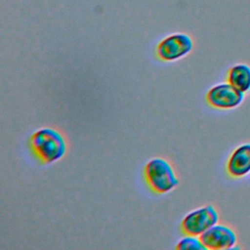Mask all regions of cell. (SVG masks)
Listing matches in <instances>:
<instances>
[{"instance_id": "7a4b0ae2", "label": "cell", "mask_w": 250, "mask_h": 250, "mask_svg": "<svg viewBox=\"0 0 250 250\" xmlns=\"http://www.w3.org/2000/svg\"><path fill=\"white\" fill-rule=\"evenodd\" d=\"M146 182L156 193H166L179 185V179L169 161L162 157L148 160L144 169Z\"/></svg>"}, {"instance_id": "ba28073f", "label": "cell", "mask_w": 250, "mask_h": 250, "mask_svg": "<svg viewBox=\"0 0 250 250\" xmlns=\"http://www.w3.org/2000/svg\"><path fill=\"white\" fill-rule=\"evenodd\" d=\"M228 82L244 94L250 91V66L239 63L229 68Z\"/></svg>"}, {"instance_id": "277c9868", "label": "cell", "mask_w": 250, "mask_h": 250, "mask_svg": "<svg viewBox=\"0 0 250 250\" xmlns=\"http://www.w3.org/2000/svg\"><path fill=\"white\" fill-rule=\"evenodd\" d=\"M193 48V42L186 33H174L162 39L156 47L157 57L165 62H173L186 57Z\"/></svg>"}, {"instance_id": "5b68a950", "label": "cell", "mask_w": 250, "mask_h": 250, "mask_svg": "<svg viewBox=\"0 0 250 250\" xmlns=\"http://www.w3.org/2000/svg\"><path fill=\"white\" fill-rule=\"evenodd\" d=\"M244 98V93L230 83H221L212 87L206 94L207 103L220 109H229L238 106Z\"/></svg>"}, {"instance_id": "52a82bcc", "label": "cell", "mask_w": 250, "mask_h": 250, "mask_svg": "<svg viewBox=\"0 0 250 250\" xmlns=\"http://www.w3.org/2000/svg\"><path fill=\"white\" fill-rule=\"evenodd\" d=\"M227 172L233 178H240L250 173V144L236 147L227 162Z\"/></svg>"}, {"instance_id": "9c48e42d", "label": "cell", "mask_w": 250, "mask_h": 250, "mask_svg": "<svg viewBox=\"0 0 250 250\" xmlns=\"http://www.w3.org/2000/svg\"><path fill=\"white\" fill-rule=\"evenodd\" d=\"M176 249H181V250H186V249H195V250H205V246L200 240L199 236L195 235H190V234H186L183 238H181L177 245Z\"/></svg>"}, {"instance_id": "3957f363", "label": "cell", "mask_w": 250, "mask_h": 250, "mask_svg": "<svg viewBox=\"0 0 250 250\" xmlns=\"http://www.w3.org/2000/svg\"><path fill=\"white\" fill-rule=\"evenodd\" d=\"M218 222L219 214L216 208L208 204L188 213L182 220L180 227L185 234L200 236Z\"/></svg>"}, {"instance_id": "8992f818", "label": "cell", "mask_w": 250, "mask_h": 250, "mask_svg": "<svg viewBox=\"0 0 250 250\" xmlns=\"http://www.w3.org/2000/svg\"><path fill=\"white\" fill-rule=\"evenodd\" d=\"M199 237L205 248L210 250L232 249L237 241L236 234L230 228L225 225H219L218 223L208 229Z\"/></svg>"}, {"instance_id": "6da1fadb", "label": "cell", "mask_w": 250, "mask_h": 250, "mask_svg": "<svg viewBox=\"0 0 250 250\" xmlns=\"http://www.w3.org/2000/svg\"><path fill=\"white\" fill-rule=\"evenodd\" d=\"M30 146L37 158L46 164L60 160L66 151L63 136L50 127L36 130L30 137Z\"/></svg>"}]
</instances>
